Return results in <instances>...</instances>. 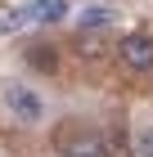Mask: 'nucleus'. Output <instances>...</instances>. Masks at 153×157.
Here are the masks:
<instances>
[{"mask_svg":"<svg viewBox=\"0 0 153 157\" xmlns=\"http://www.w3.org/2000/svg\"><path fill=\"white\" fill-rule=\"evenodd\" d=\"M32 18L36 23H59V18H68V0H36Z\"/></svg>","mask_w":153,"mask_h":157,"instance_id":"nucleus-4","label":"nucleus"},{"mask_svg":"<svg viewBox=\"0 0 153 157\" xmlns=\"http://www.w3.org/2000/svg\"><path fill=\"white\" fill-rule=\"evenodd\" d=\"M135 153H140V157H153V130H144V135H140V144H135Z\"/></svg>","mask_w":153,"mask_h":157,"instance_id":"nucleus-7","label":"nucleus"},{"mask_svg":"<svg viewBox=\"0 0 153 157\" xmlns=\"http://www.w3.org/2000/svg\"><path fill=\"white\" fill-rule=\"evenodd\" d=\"M108 23H113V9H104V5H99V9H81V13H77V27H81V32H104Z\"/></svg>","mask_w":153,"mask_h":157,"instance_id":"nucleus-5","label":"nucleus"},{"mask_svg":"<svg viewBox=\"0 0 153 157\" xmlns=\"http://www.w3.org/2000/svg\"><path fill=\"white\" fill-rule=\"evenodd\" d=\"M117 59L131 72H149L153 67V36L149 32H126V36L117 40Z\"/></svg>","mask_w":153,"mask_h":157,"instance_id":"nucleus-2","label":"nucleus"},{"mask_svg":"<svg viewBox=\"0 0 153 157\" xmlns=\"http://www.w3.org/2000/svg\"><path fill=\"white\" fill-rule=\"evenodd\" d=\"M27 23H36L32 9H14V13H5V18H0V32H18V27H27Z\"/></svg>","mask_w":153,"mask_h":157,"instance_id":"nucleus-6","label":"nucleus"},{"mask_svg":"<svg viewBox=\"0 0 153 157\" xmlns=\"http://www.w3.org/2000/svg\"><path fill=\"white\" fill-rule=\"evenodd\" d=\"M0 99H5V108L14 112V121H23V126H41V121H45V99L36 94L32 85H23V81H9Z\"/></svg>","mask_w":153,"mask_h":157,"instance_id":"nucleus-1","label":"nucleus"},{"mask_svg":"<svg viewBox=\"0 0 153 157\" xmlns=\"http://www.w3.org/2000/svg\"><path fill=\"white\" fill-rule=\"evenodd\" d=\"M59 157H108V144H104V135H95V130H81V135H72L68 144H63Z\"/></svg>","mask_w":153,"mask_h":157,"instance_id":"nucleus-3","label":"nucleus"}]
</instances>
